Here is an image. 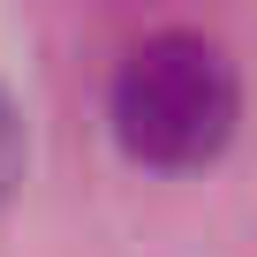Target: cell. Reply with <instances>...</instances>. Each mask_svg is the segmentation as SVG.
<instances>
[{"instance_id": "obj_1", "label": "cell", "mask_w": 257, "mask_h": 257, "mask_svg": "<svg viewBox=\"0 0 257 257\" xmlns=\"http://www.w3.org/2000/svg\"><path fill=\"white\" fill-rule=\"evenodd\" d=\"M106 113H113V137L137 167L189 174V167H212L234 137L242 68L204 31H152L121 53Z\"/></svg>"}, {"instance_id": "obj_2", "label": "cell", "mask_w": 257, "mask_h": 257, "mask_svg": "<svg viewBox=\"0 0 257 257\" xmlns=\"http://www.w3.org/2000/svg\"><path fill=\"white\" fill-rule=\"evenodd\" d=\"M16 182H23V121H16V98L0 91V204Z\"/></svg>"}]
</instances>
